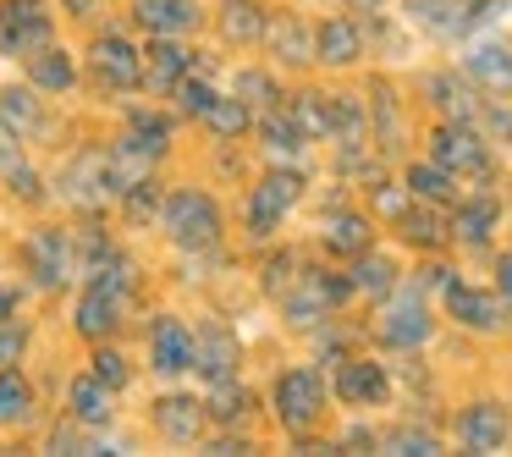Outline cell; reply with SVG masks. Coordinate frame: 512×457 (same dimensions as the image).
I'll list each match as a JSON object with an SVG mask.
<instances>
[{
	"label": "cell",
	"instance_id": "cell-1",
	"mask_svg": "<svg viewBox=\"0 0 512 457\" xmlns=\"http://www.w3.org/2000/svg\"><path fill=\"white\" fill-rule=\"evenodd\" d=\"M353 298H358V287H353V270L347 265H303L292 276V287L281 292V314H287L292 331H320Z\"/></svg>",
	"mask_w": 512,
	"mask_h": 457
},
{
	"label": "cell",
	"instance_id": "cell-2",
	"mask_svg": "<svg viewBox=\"0 0 512 457\" xmlns=\"http://www.w3.org/2000/svg\"><path fill=\"white\" fill-rule=\"evenodd\" d=\"M369 336H375L386 353H419V347H430V336H435L430 292L413 287V281L402 276V287L375 303V325H369Z\"/></svg>",
	"mask_w": 512,
	"mask_h": 457
},
{
	"label": "cell",
	"instance_id": "cell-3",
	"mask_svg": "<svg viewBox=\"0 0 512 457\" xmlns=\"http://www.w3.org/2000/svg\"><path fill=\"white\" fill-rule=\"evenodd\" d=\"M270 413L287 435H314L331 413V375H320L314 364H292L270 386Z\"/></svg>",
	"mask_w": 512,
	"mask_h": 457
},
{
	"label": "cell",
	"instance_id": "cell-4",
	"mask_svg": "<svg viewBox=\"0 0 512 457\" xmlns=\"http://www.w3.org/2000/svg\"><path fill=\"white\" fill-rule=\"evenodd\" d=\"M160 226H166L171 248H182V254H215L226 237V215L204 188H171Z\"/></svg>",
	"mask_w": 512,
	"mask_h": 457
},
{
	"label": "cell",
	"instance_id": "cell-5",
	"mask_svg": "<svg viewBox=\"0 0 512 457\" xmlns=\"http://www.w3.org/2000/svg\"><path fill=\"white\" fill-rule=\"evenodd\" d=\"M430 160H441L457 182H490L496 155L479 122H435L430 127Z\"/></svg>",
	"mask_w": 512,
	"mask_h": 457
},
{
	"label": "cell",
	"instance_id": "cell-6",
	"mask_svg": "<svg viewBox=\"0 0 512 457\" xmlns=\"http://www.w3.org/2000/svg\"><path fill=\"white\" fill-rule=\"evenodd\" d=\"M298 199H303V171H292V166L265 171V177L248 188V204H243L248 237H254V243H270V237L281 232V221L298 210Z\"/></svg>",
	"mask_w": 512,
	"mask_h": 457
},
{
	"label": "cell",
	"instance_id": "cell-7",
	"mask_svg": "<svg viewBox=\"0 0 512 457\" xmlns=\"http://www.w3.org/2000/svg\"><path fill=\"white\" fill-rule=\"evenodd\" d=\"M23 259H28V276H34L39 292H61L72 276H83L78 232H61V226H39V232H28Z\"/></svg>",
	"mask_w": 512,
	"mask_h": 457
},
{
	"label": "cell",
	"instance_id": "cell-8",
	"mask_svg": "<svg viewBox=\"0 0 512 457\" xmlns=\"http://www.w3.org/2000/svg\"><path fill=\"white\" fill-rule=\"evenodd\" d=\"M441 309H446V320H452L457 331H474V336H501L507 320H512V309L501 303V292H485V287H474V281H463V276L446 281Z\"/></svg>",
	"mask_w": 512,
	"mask_h": 457
},
{
	"label": "cell",
	"instance_id": "cell-9",
	"mask_svg": "<svg viewBox=\"0 0 512 457\" xmlns=\"http://www.w3.org/2000/svg\"><path fill=\"white\" fill-rule=\"evenodd\" d=\"M56 45V17L50 0H0V56H34V50Z\"/></svg>",
	"mask_w": 512,
	"mask_h": 457
},
{
	"label": "cell",
	"instance_id": "cell-10",
	"mask_svg": "<svg viewBox=\"0 0 512 457\" xmlns=\"http://www.w3.org/2000/svg\"><path fill=\"white\" fill-rule=\"evenodd\" d=\"M331 397L342 402V408H380V402L391 397V369L380 364V358H364V353H347L331 364Z\"/></svg>",
	"mask_w": 512,
	"mask_h": 457
},
{
	"label": "cell",
	"instance_id": "cell-11",
	"mask_svg": "<svg viewBox=\"0 0 512 457\" xmlns=\"http://www.w3.org/2000/svg\"><path fill=\"white\" fill-rule=\"evenodd\" d=\"M452 441L468 446V452H507V446H512V413H507V402H496V397L463 402V408L452 413Z\"/></svg>",
	"mask_w": 512,
	"mask_h": 457
},
{
	"label": "cell",
	"instance_id": "cell-12",
	"mask_svg": "<svg viewBox=\"0 0 512 457\" xmlns=\"http://www.w3.org/2000/svg\"><path fill=\"white\" fill-rule=\"evenodd\" d=\"M369 45H364V17L358 12H336L325 23H314V67L325 72H353L364 67Z\"/></svg>",
	"mask_w": 512,
	"mask_h": 457
},
{
	"label": "cell",
	"instance_id": "cell-13",
	"mask_svg": "<svg viewBox=\"0 0 512 457\" xmlns=\"http://www.w3.org/2000/svg\"><path fill=\"white\" fill-rule=\"evenodd\" d=\"M193 375H199L204 386L243 375V342H237V331L226 320H204L199 331H193Z\"/></svg>",
	"mask_w": 512,
	"mask_h": 457
},
{
	"label": "cell",
	"instance_id": "cell-14",
	"mask_svg": "<svg viewBox=\"0 0 512 457\" xmlns=\"http://www.w3.org/2000/svg\"><path fill=\"white\" fill-rule=\"evenodd\" d=\"M419 94H424V105L435 111V122H479V89L468 83V72L463 67H435V72H424L419 78Z\"/></svg>",
	"mask_w": 512,
	"mask_h": 457
},
{
	"label": "cell",
	"instance_id": "cell-15",
	"mask_svg": "<svg viewBox=\"0 0 512 457\" xmlns=\"http://www.w3.org/2000/svg\"><path fill=\"white\" fill-rule=\"evenodd\" d=\"M457 67L468 72V83H474L479 94H496V100L512 94V45L507 39H468Z\"/></svg>",
	"mask_w": 512,
	"mask_h": 457
},
{
	"label": "cell",
	"instance_id": "cell-16",
	"mask_svg": "<svg viewBox=\"0 0 512 457\" xmlns=\"http://www.w3.org/2000/svg\"><path fill=\"white\" fill-rule=\"evenodd\" d=\"M61 193H67L78 210H105V204L116 199V188H111V149H83V155L67 166V177H61Z\"/></svg>",
	"mask_w": 512,
	"mask_h": 457
},
{
	"label": "cell",
	"instance_id": "cell-17",
	"mask_svg": "<svg viewBox=\"0 0 512 457\" xmlns=\"http://www.w3.org/2000/svg\"><path fill=\"white\" fill-rule=\"evenodd\" d=\"M89 67L100 78V89H138L144 83V50L122 34H100L89 50Z\"/></svg>",
	"mask_w": 512,
	"mask_h": 457
},
{
	"label": "cell",
	"instance_id": "cell-18",
	"mask_svg": "<svg viewBox=\"0 0 512 457\" xmlns=\"http://www.w3.org/2000/svg\"><path fill=\"white\" fill-rule=\"evenodd\" d=\"M320 248H325V259H336V265H353L358 254H369L375 248V215L369 210H336V215H325V226H320Z\"/></svg>",
	"mask_w": 512,
	"mask_h": 457
},
{
	"label": "cell",
	"instance_id": "cell-19",
	"mask_svg": "<svg viewBox=\"0 0 512 457\" xmlns=\"http://www.w3.org/2000/svg\"><path fill=\"white\" fill-rule=\"evenodd\" d=\"M155 430L171 446H199L204 430H210V408H204V397L166 391V397H155Z\"/></svg>",
	"mask_w": 512,
	"mask_h": 457
},
{
	"label": "cell",
	"instance_id": "cell-20",
	"mask_svg": "<svg viewBox=\"0 0 512 457\" xmlns=\"http://www.w3.org/2000/svg\"><path fill=\"white\" fill-rule=\"evenodd\" d=\"M149 369L160 380H177L193 369V331L177 314H155V325H149Z\"/></svg>",
	"mask_w": 512,
	"mask_h": 457
},
{
	"label": "cell",
	"instance_id": "cell-21",
	"mask_svg": "<svg viewBox=\"0 0 512 457\" xmlns=\"http://www.w3.org/2000/svg\"><path fill=\"white\" fill-rule=\"evenodd\" d=\"M122 314H127L122 292L89 281V287H83V298H78V309H72V331H78L83 342H111L116 325H122Z\"/></svg>",
	"mask_w": 512,
	"mask_h": 457
},
{
	"label": "cell",
	"instance_id": "cell-22",
	"mask_svg": "<svg viewBox=\"0 0 512 457\" xmlns=\"http://www.w3.org/2000/svg\"><path fill=\"white\" fill-rule=\"evenodd\" d=\"M496 221H501L496 193H468V199L452 204V243L468 248V254H485L490 237H496Z\"/></svg>",
	"mask_w": 512,
	"mask_h": 457
},
{
	"label": "cell",
	"instance_id": "cell-23",
	"mask_svg": "<svg viewBox=\"0 0 512 457\" xmlns=\"http://www.w3.org/2000/svg\"><path fill=\"white\" fill-rule=\"evenodd\" d=\"M265 50L276 56V67H314V23L303 12H281L265 28Z\"/></svg>",
	"mask_w": 512,
	"mask_h": 457
},
{
	"label": "cell",
	"instance_id": "cell-24",
	"mask_svg": "<svg viewBox=\"0 0 512 457\" xmlns=\"http://www.w3.org/2000/svg\"><path fill=\"white\" fill-rule=\"evenodd\" d=\"M133 23L144 28V34H199L204 28V6L199 0H133Z\"/></svg>",
	"mask_w": 512,
	"mask_h": 457
},
{
	"label": "cell",
	"instance_id": "cell-25",
	"mask_svg": "<svg viewBox=\"0 0 512 457\" xmlns=\"http://www.w3.org/2000/svg\"><path fill=\"white\" fill-rule=\"evenodd\" d=\"M193 61H199V56H193V50H182L171 34H149V50H144V83H149L155 94H171V89H177V83L193 72Z\"/></svg>",
	"mask_w": 512,
	"mask_h": 457
},
{
	"label": "cell",
	"instance_id": "cell-26",
	"mask_svg": "<svg viewBox=\"0 0 512 457\" xmlns=\"http://www.w3.org/2000/svg\"><path fill=\"white\" fill-rule=\"evenodd\" d=\"M353 287H358V298H369V303H380V298H391V292L402 287V276H408V270H402V259L391 254V248H369V254H358L353 265Z\"/></svg>",
	"mask_w": 512,
	"mask_h": 457
},
{
	"label": "cell",
	"instance_id": "cell-27",
	"mask_svg": "<svg viewBox=\"0 0 512 457\" xmlns=\"http://www.w3.org/2000/svg\"><path fill=\"white\" fill-rule=\"evenodd\" d=\"M67 419H78L83 430H105L116 419V391L100 375H78L67 386Z\"/></svg>",
	"mask_w": 512,
	"mask_h": 457
},
{
	"label": "cell",
	"instance_id": "cell-28",
	"mask_svg": "<svg viewBox=\"0 0 512 457\" xmlns=\"http://www.w3.org/2000/svg\"><path fill=\"white\" fill-rule=\"evenodd\" d=\"M468 0H408V23L430 39H446V45H463L468 28H463Z\"/></svg>",
	"mask_w": 512,
	"mask_h": 457
},
{
	"label": "cell",
	"instance_id": "cell-29",
	"mask_svg": "<svg viewBox=\"0 0 512 457\" xmlns=\"http://www.w3.org/2000/svg\"><path fill=\"white\" fill-rule=\"evenodd\" d=\"M221 39L232 50H248V45H265V28H270V12L259 0H221V17H215Z\"/></svg>",
	"mask_w": 512,
	"mask_h": 457
},
{
	"label": "cell",
	"instance_id": "cell-30",
	"mask_svg": "<svg viewBox=\"0 0 512 457\" xmlns=\"http://www.w3.org/2000/svg\"><path fill=\"white\" fill-rule=\"evenodd\" d=\"M402 182H408V193H413V199L441 204V210H452V204L463 199V193H457L463 182H457L452 171L441 166V160H430V155H424V160H408V166H402Z\"/></svg>",
	"mask_w": 512,
	"mask_h": 457
},
{
	"label": "cell",
	"instance_id": "cell-31",
	"mask_svg": "<svg viewBox=\"0 0 512 457\" xmlns=\"http://www.w3.org/2000/svg\"><path fill=\"white\" fill-rule=\"evenodd\" d=\"M391 232L402 237V243H413V248H424V254H435V248L446 243V232H452V221H441V204H424V199H413L408 204V215H402Z\"/></svg>",
	"mask_w": 512,
	"mask_h": 457
},
{
	"label": "cell",
	"instance_id": "cell-32",
	"mask_svg": "<svg viewBox=\"0 0 512 457\" xmlns=\"http://www.w3.org/2000/svg\"><path fill=\"white\" fill-rule=\"evenodd\" d=\"M204 408H210V424L243 430L248 413H254V391H248L243 380H215V386H204Z\"/></svg>",
	"mask_w": 512,
	"mask_h": 457
},
{
	"label": "cell",
	"instance_id": "cell-33",
	"mask_svg": "<svg viewBox=\"0 0 512 457\" xmlns=\"http://www.w3.org/2000/svg\"><path fill=\"white\" fill-rule=\"evenodd\" d=\"M369 133H375V155L402 149V100L391 83H375V105H369Z\"/></svg>",
	"mask_w": 512,
	"mask_h": 457
},
{
	"label": "cell",
	"instance_id": "cell-34",
	"mask_svg": "<svg viewBox=\"0 0 512 457\" xmlns=\"http://www.w3.org/2000/svg\"><path fill=\"white\" fill-rule=\"evenodd\" d=\"M28 83L45 89V94H67L72 83H78V67H72V56L61 45H45V50L28 56Z\"/></svg>",
	"mask_w": 512,
	"mask_h": 457
},
{
	"label": "cell",
	"instance_id": "cell-35",
	"mask_svg": "<svg viewBox=\"0 0 512 457\" xmlns=\"http://www.w3.org/2000/svg\"><path fill=\"white\" fill-rule=\"evenodd\" d=\"M204 127H210V138H221V144H237V138H248V127H259L254 105L237 100V94H221V100L204 111Z\"/></svg>",
	"mask_w": 512,
	"mask_h": 457
},
{
	"label": "cell",
	"instance_id": "cell-36",
	"mask_svg": "<svg viewBox=\"0 0 512 457\" xmlns=\"http://www.w3.org/2000/svg\"><path fill=\"white\" fill-rule=\"evenodd\" d=\"M0 122L12 127L17 138L39 133V122H45V105H39V89H0Z\"/></svg>",
	"mask_w": 512,
	"mask_h": 457
},
{
	"label": "cell",
	"instance_id": "cell-37",
	"mask_svg": "<svg viewBox=\"0 0 512 457\" xmlns=\"http://www.w3.org/2000/svg\"><path fill=\"white\" fill-rule=\"evenodd\" d=\"M441 446H446V435L441 430H430V424H419V419H413V424H397V430H380V446H375V452H402V457H430V452H441Z\"/></svg>",
	"mask_w": 512,
	"mask_h": 457
},
{
	"label": "cell",
	"instance_id": "cell-38",
	"mask_svg": "<svg viewBox=\"0 0 512 457\" xmlns=\"http://www.w3.org/2000/svg\"><path fill=\"white\" fill-rule=\"evenodd\" d=\"M28 419H34V386L17 369H0V430H17Z\"/></svg>",
	"mask_w": 512,
	"mask_h": 457
},
{
	"label": "cell",
	"instance_id": "cell-39",
	"mask_svg": "<svg viewBox=\"0 0 512 457\" xmlns=\"http://www.w3.org/2000/svg\"><path fill=\"white\" fill-rule=\"evenodd\" d=\"M237 100H248L254 116H265V111H276V105H287V94H281V83L270 78L265 67H243L237 72Z\"/></svg>",
	"mask_w": 512,
	"mask_h": 457
},
{
	"label": "cell",
	"instance_id": "cell-40",
	"mask_svg": "<svg viewBox=\"0 0 512 457\" xmlns=\"http://www.w3.org/2000/svg\"><path fill=\"white\" fill-rule=\"evenodd\" d=\"M292 116H298V127L309 138H331V116H336V100L331 94H314V89H303V94H292Z\"/></svg>",
	"mask_w": 512,
	"mask_h": 457
},
{
	"label": "cell",
	"instance_id": "cell-41",
	"mask_svg": "<svg viewBox=\"0 0 512 457\" xmlns=\"http://www.w3.org/2000/svg\"><path fill=\"white\" fill-rule=\"evenodd\" d=\"M160 210H166V193H160V182H155V177L133 182V188L122 193V215H127L133 226H149V221H160Z\"/></svg>",
	"mask_w": 512,
	"mask_h": 457
},
{
	"label": "cell",
	"instance_id": "cell-42",
	"mask_svg": "<svg viewBox=\"0 0 512 457\" xmlns=\"http://www.w3.org/2000/svg\"><path fill=\"white\" fill-rule=\"evenodd\" d=\"M408 204H413V193H408V182H386L380 177L375 188H369V210L380 215L386 226H397L402 215H408Z\"/></svg>",
	"mask_w": 512,
	"mask_h": 457
},
{
	"label": "cell",
	"instance_id": "cell-43",
	"mask_svg": "<svg viewBox=\"0 0 512 457\" xmlns=\"http://www.w3.org/2000/svg\"><path fill=\"white\" fill-rule=\"evenodd\" d=\"M89 375H100L111 391H127V380H133V364H127L122 353H116L111 342H94V358H89Z\"/></svg>",
	"mask_w": 512,
	"mask_h": 457
},
{
	"label": "cell",
	"instance_id": "cell-44",
	"mask_svg": "<svg viewBox=\"0 0 512 457\" xmlns=\"http://www.w3.org/2000/svg\"><path fill=\"white\" fill-rule=\"evenodd\" d=\"M171 94H177V111H182V116H193V122H204V111H210V105L221 100V94H215L204 78H193V72H188V78H182Z\"/></svg>",
	"mask_w": 512,
	"mask_h": 457
},
{
	"label": "cell",
	"instance_id": "cell-45",
	"mask_svg": "<svg viewBox=\"0 0 512 457\" xmlns=\"http://www.w3.org/2000/svg\"><path fill=\"white\" fill-rule=\"evenodd\" d=\"M23 347H28V331L17 320H0V369H12L17 358H23Z\"/></svg>",
	"mask_w": 512,
	"mask_h": 457
},
{
	"label": "cell",
	"instance_id": "cell-46",
	"mask_svg": "<svg viewBox=\"0 0 512 457\" xmlns=\"http://www.w3.org/2000/svg\"><path fill=\"white\" fill-rule=\"evenodd\" d=\"M6 182H12V199H23V204L45 199V193H39V171H28V166H12V171H6Z\"/></svg>",
	"mask_w": 512,
	"mask_h": 457
},
{
	"label": "cell",
	"instance_id": "cell-47",
	"mask_svg": "<svg viewBox=\"0 0 512 457\" xmlns=\"http://www.w3.org/2000/svg\"><path fill=\"white\" fill-rule=\"evenodd\" d=\"M12 166H23V138H17L12 127L0 122V177H6Z\"/></svg>",
	"mask_w": 512,
	"mask_h": 457
},
{
	"label": "cell",
	"instance_id": "cell-48",
	"mask_svg": "<svg viewBox=\"0 0 512 457\" xmlns=\"http://www.w3.org/2000/svg\"><path fill=\"white\" fill-rule=\"evenodd\" d=\"M496 292H501V303L512 309V254H496Z\"/></svg>",
	"mask_w": 512,
	"mask_h": 457
},
{
	"label": "cell",
	"instance_id": "cell-49",
	"mask_svg": "<svg viewBox=\"0 0 512 457\" xmlns=\"http://www.w3.org/2000/svg\"><path fill=\"white\" fill-rule=\"evenodd\" d=\"M342 6H347V12H358V17H375L386 0H342Z\"/></svg>",
	"mask_w": 512,
	"mask_h": 457
},
{
	"label": "cell",
	"instance_id": "cell-50",
	"mask_svg": "<svg viewBox=\"0 0 512 457\" xmlns=\"http://www.w3.org/2000/svg\"><path fill=\"white\" fill-rule=\"evenodd\" d=\"M12 314H17V292L0 287V320H12Z\"/></svg>",
	"mask_w": 512,
	"mask_h": 457
}]
</instances>
